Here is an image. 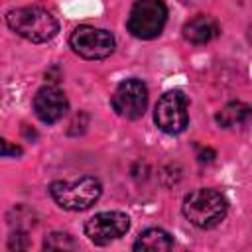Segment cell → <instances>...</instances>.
Returning <instances> with one entry per match:
<instances>
[{
  "mask_svg": "<svg viewBox=\"0 0 252 252\" xmlns=\"http://www.w3.org/2000/svg\"><path fill=\"white\" fill-rule=\"evenodd\" d=\"M6 26L32 43H45L59 32L55 16L39 6H24L6 14Z\"/></svg>",
  "mask_w": 252,
  "mask_h": 252,
  "instance_id": "obj_1",
  "label": "cell"
},
{
  "mask_svg": "<svg viewBox=\"0 0 252 252\" xmlns=\"http://www.w3.org/2000/svg\"><path fill=\"white\" fill-rule=\"evenodd\" d=\"M181 211H183V217L193 226L213 228L226 217L228 203L220 191L201 187V189H195L185 195Z\"/></svg>",
  "mask_w": 252,
  "mask_h": 252,
  "instance_id": "obj_2",
  "label": "cell"
},
{
  "mask_svg": "<svg viewBox=\"0 0 252 252\" xmlns=\"http://www.w3.org/2000/svg\"><path fill=\"white\" fill-rule=\"evenodd\" d=\"M49 195L65 211H87L100 199L102 183L93 175H85L73 181L59 179L49 185Z\"/></svg>",
  "mask_w": 252,
  "mask_h": 252,
  "instance_id": "obj_3",
  "label": "cell"
},
{
  "mask_svg": "<svg viewBox=\"0 0 252 252\" xmlns=\"http://www.w3.org/2000/svg\"><path fill=\"white\" fill-rule=\"evenodd\" d=\"M165 22L167 8L161 0H136L128 14L126 28L138 39H154L161 33Z\"/></svg>",
  "mask_w": 252,
  "mask_h": 252,
  "instance_id": "obj_4",
  "label": "cell"
},
{
  "mask_svg": "<svg viewBox=\"0 0 252 252\" xmlns=\"http://www.w3.org/2000/svg\"><path fill=\"white\" fill-rule=\"evenodd\" d=\"M154 122L165 134H179L189 124V100L181 91H167L154 108Z\"/></svg>",
  "mask_w": 252,
  "mask_h": 252,
  "instance_id": "obj_5",
  "label": "cell"
},
{
  "mask_svg": "<svg viewBox=\"0 0 252 252\" xmlns=\"http://www.w3.org/2000/svg\"><path fill=\"white\" fill-rule=\"evenodd\" d=\"M71 49L85 59H106L114 51V35L108 30L93 26H77L69 35Z\"/></svg>",
  "mask_w": 252,
  "mask_h": 252,
  "instance_id": "obj_6",
  "label": "cell"
},
{
  "mask_svg": "<svg viewBox=\"0 0 252 252\" xmlns=\"http://www.w3.org/2000/svg\"><path fill=\"white\" fill-rule=\"evenodd\" d=\"M110 102L118 116L138 120L148 108V87L140 79H126L118 83Z\"/></svg>",
  "mask_w": 252,
  "mask_h": 252,
  "instance_id": "obj_7",
  "label": "cell"
},
{
  "mask_svg": "<svg viewBox=\"0 0 252 252\" xmlns=\"http://www.w3.org/2000/svg\"><path fill=\"white\" fill-rule=\"evenodd\" d=\"M128 228H130V219L126 213L120 211H102L85 222L87 238L98 246L110 244L112 240L124 236Z\"/></svg>",
  "mask_w": 252,
  "mask_h": 252,
  "instance_id": "obj_8",
  "label": "cell"
},
{
  "mask_svg": "<svg viewBox=\"0 0 252 252\" xmlns=\"http://www.w3.org/2000/svg\"><path fill=\"white\" fill-rule=\"evenodd\" d=\"M67 110H69V100L65 93L55 85L41 87L33 96V112L45 124L59 122L67 114Z\"/></svg>",
  "mask_w": 252,
  "mask_h": 252,
  "instance_id": "obj_9",
  "label": "cell"
},
{
  "mask_svg": "<svg viewBox=\"0 0 252 252\" xmlns=\"http://www.w3.org/2000/svg\"><path fill=\"white\" fill-rule=\"evenodd\" d=\"M219 35V24L215 18L199 14L195 18H191L185 26H183V37L195 45L201 43H209L211 39H215Z\"/></svg>",
  "mask_w": 252,
  "mask_h": 252,
  "instance_id": "obj_10",
  "label": "cell"
},
{
  "mask_svg": "<svg viewBox=\"0 0 252 252\" xmlns=\"http://www.w3.org/2000/svg\"><path fill=\"white\" fill-rule=\"evenodd\" d=\"M171 248H173V238L163 228H148L134 242V250H152V252L158 250L159 252V250H171Z\"/></svg>",
  "mask_w": 252,
  "mask_h": 252,
  "instance_id": "obj_11",
  "label": "cell"
},
{
  "mask_svg": "<svg viewBox=\"0 0 252 252\" xmlns=\"http://www.w3.org/2000/svg\"><path fill=\"white\" fill-rule=\"evenodd\" d=\"M250 118V106L244 102H228L219 114H217V124L222 128H232V126H242Z\"/></svg>",
  "mask_w": 252,
  "mask_h": 252,
  "instance_id": "obj_12",
  "label": "cell"
},
{
  "mask_svg": "<svg viewBox=\"0 0 252 252\" xmlns=\"http://www.w3.org/2000/svg\"><path fill=\"white\" fill-rule=\"evenodd\" d=\"M79 244L75 242V238L69 234V232H61V230H55V232H49L43 240V248L45 250H75Z\"/></svg>",
  "mask_w": 252,
  "mask_h": 252,
  "instance_id": "obj_13",
  "label": "cell"
},
{
  "mask_svg": "<svg viewBox=\"0 0 252 252\" xmlns=\"http://www.w3.org/2000/svg\"><path fill=\"white\" fill-rule=\"evenodd\" d=\"M8 248L10 250H26L30 248V236L26 230H14L8 238Z\"/></svg>",
  "mask_w": 252,
  "mask_h": 252,
  "instance_id": "obj_14",
  "label": "cell"
},
{
  "mask_svg": "<svg viewBox=\"0 0 252 252\" xmlns=\"http://www.w3.org/2000/svg\"><path fill=\"white\" fill-rule=\"evenodd\" d=\"M22 154H24L22 146L12 144V142L0 138V158H20Z\"/></svg>",
  "mask_w": 252,
  "mask_h": 252,
  "instance_id": "obj_15",
  "label": "cell"
}]
</instances>
